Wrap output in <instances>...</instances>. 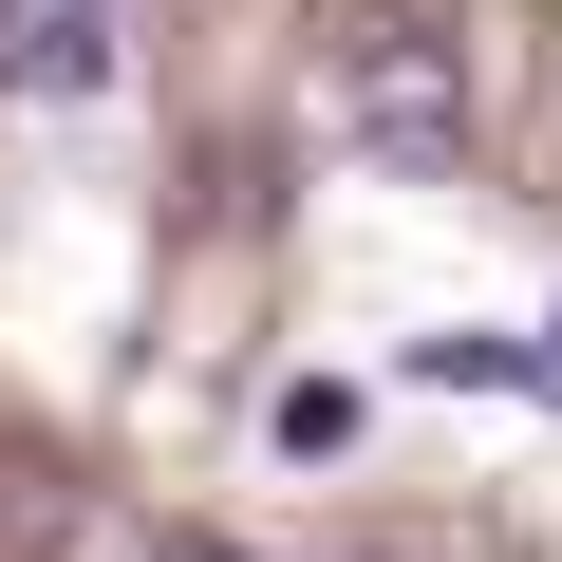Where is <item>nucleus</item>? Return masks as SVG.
Masks as SVG:
<instances>
[{"instance_id":"nucleus-4","label":"nucleus","mask_w":562,"mask_h":562,"mask_svg":"<svg viewBox=\"0 0 562 562\" xmlns=\"http://www.w3.org/2000/svg\"><path fill=\"white\" fill-rule=\"evenodd\" d=\"M262 431L319 469V450H357V394H338V375H281V413H262Z\"/></svg>"},{"instance_id":"nucleus-3","label":"nucleus","mask_w":562,"mask_h":562,"mask_svg":"<svg viewBox=\"0 0 562 562\" xmlns=\"http://www.w3.org/2000/svg\"><path fill=\"white\" fill-rule=\"evenodd\" d=\"M413 375H431V394H469V375H487V394H525V375H543V338H413Z\"/></svg>"},{"instance_id":"nucleus-5","label":"nucleus","mask_w":562,"mask_h":562,"mask_svg":"<svg viewBox=\"0 0 562 562\" xmlns=\"http://www.w3.org/2000/svg\"><path fill=\"white\" fill-rule=\"evenodd\" d=\"M150 562H244V543H150Z\"/></svg>"},{"instance_id":"nucleus-6","label":"nucleus","mask_w":562,"mask_h":562,"mask_svg":"<svg viewBox=\"0 0 562 562\" xmlns=\"http://www.w3.org/2000/svg\"><path fill=\"white\" fill-rule=\"evenodd\" d=\"M543 375H562V319H543Z\"/></svg>"},{"instance_id":"nucleus-1","label":"nucleus","mask_w":562,"mask_h":562,"mask_svg":"<svg viewBox=\"0 0 562 562\" xmlns=\"http://www.w3.org/2000/svg\"><path fill=\"white\" fill-rule=\"evenodd\" d=\"M338 150H394V169H450L469 150V38H431V20H357L338 38Z\"/></svg>"},{"instance_id":"nucleus-2","label":"nucleus","mask_w":562,"mask_h":562,"mask_svg":"<svg viewBox=\"0 0 562 562\" xmlns=\"http://www.w3.org/2000/svg\"><path fill=\"white\" fill-rule=\"evenodd\" d=\"M113 0H0V76L20 94H113Z\"/></svg>"}]
</instances>
